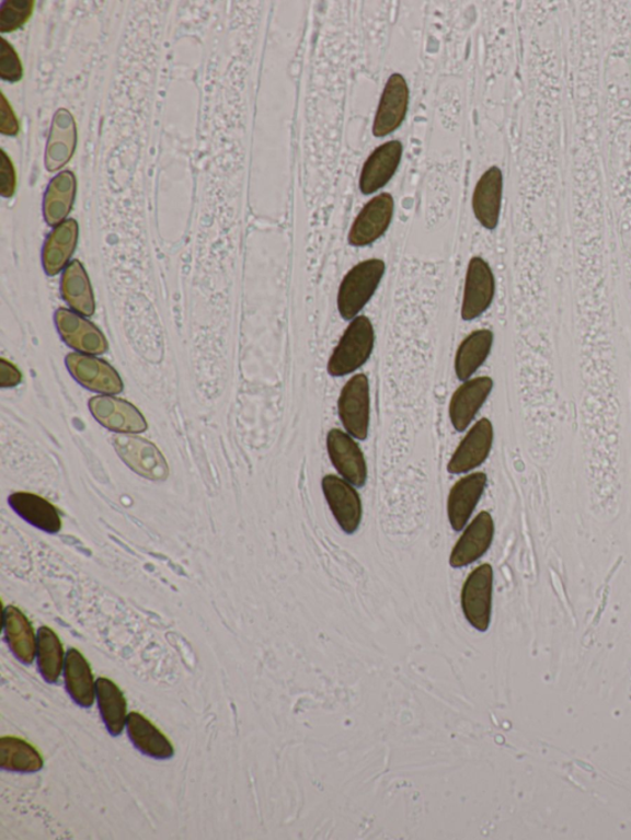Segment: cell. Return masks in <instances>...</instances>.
<instances>
[{"instance_id":"19","label":"cell","mask_w":631,"mask_h":840,"mask_svg":"<svg viewBox=\"0 0 631 840\" xmlns=\"http://www.w3.org/2000/svg\"><path fill=\"white\" fill-rule=\"evenodd\" d=\"M77 146V126L74 117L66 108L55 114L51 131L46 147L45 164L47 171L61 170L74 154Z\"/></svg>"},{"instance_id":"26","label":"cell","mask_w":631,"mask_h":840,"mask_svg":"<svg viewBox=\"0 0 631 840\" xmlns=\"http://www.w3.org/2000/svg\"><path fill=\"white\" fill-rule=\"evenodd\" d=\"M10 506L27 522L47 532L62 527L61 518L51 503L33 493L18 492L9 498Z\"/></svg>"},{"instance_id":"27","label":"cell","mask_w":631,"mask_h":840,"mask_svg":"<svg viewBox=\"0 0 631 840\" xmlns=\"http://www.w3.org/2000/svg\"><path fill=\"white\" fill-rule=\"evenodd\" d=\"M77 191L72 172H62L49 183L44 199L45 220L49 226L61 225L71 211Z\"/></svg>"},{"instance_id":"31","label":"cell","mask_w":631,"mask_h":840,"mask_svg":"<svg viewBox=\"0 0 631 840\" xmlns=\"http://www.w3.org/2000/svg\"><path fill=\"white\" fill-rule=\"evenodd\" d=\"M37 666L48 684L57 683L65 669V651L55 631L43 626L37 632Z\"/></svg>"},{"instance_id":"2","label":"cell","mask_w":631,"mask_h":840,"mask_svg":"<svg viewBox=\"0 0 631 840\" xmlns=\"http://www.w3.org/2000/svg\"><path fill=\"white\" fill-rule=\"evenodd\" d=\"M385 263L369 260L354 266L344 276L339 291V311L344 320L351 321L367 306L385 274Z\"/></svg>"},{"instance_id":"15","label":"cell","mask_w":631,"mask_h":840,"mask_svg":"<svg viewBox=\"0 0 631 840\" xmlns=\"http://www.w3.org/2000/svg\"><path fill=\"white\" fill-rule=\"evenodd\" d=\"M55 320L59 334L69 347L87 354H104L107 350L103 333L81 315L61 309L56 312Z\"/></svg>"},{"instance_id":"33","label":"cell","mask_w":631,"mask_h":840,"mask_svg":"<svg viewBox=\"0 0 631 840\" xmlns=\"http://www.w3.org/2000/svg\"><path fill=\"white\" fill-rule=\"evenodd\" d=\"M0 76L8 82H18L23 77L22 61L5 38H2V49H0Z\"/></svg>"},{"instance_id":"1","label":"cell","mask_w":631,"mask_h":840,"mask_svg":"<svg viewBox=\"0 0 631 840\" xmlns=\"http://www.w3.org/2000/svg\"><path fill=\"white\" fill-rule=\"evenodd\" d=\"M374 342L375 333L370 320L365 315L355 318L331 355L328 367L331 377H345L362 368L370 358Z\"/></svg>"},{"instance_id":"16","label":"cell","mask_w":631,"mask_h":840,"mask_svg":"<svg viewBox=\"0 0 631 840\" xmlns=\"http://www.w3.org/2000/svg\"><path fill=\"white\" fill-rule=\"evenodd\" d=\"M492 389V379L483 377L468 380L452 394L449 417L456 430L463 431L468 429L470 423L483 406V403L489 399Z\"/></svg>"},{"instance_id":"11","label":"cell","mask_w":631,"mask_h":840,"mask_svg":"<svg viewBox=\"0 0 631 840\" xmlns=\"http://www.w3.org/2000/svg\"><path fill=\"white\" fill-rule=\"evenodd\" d=\"M493 537H495V521L489 511H481L454 546L449 559L450 566L461 568L481 559L491 548Z\"/></svg>"},{"instance_id":"8","label":"cell","mask_w":631,"mask_h":840,"mask_svg":"<svg viewBox=\"0 0 631 840\" xmlns=\"http://www.w3.org/2000/svg\"><path fill=\"white\" fill-rule=\"evenodd\" d=\"M410 91L406 79L400 73H393L385 85L377 116H375L372 134L383 137L397 131L409 111Z\"/></svg>"},{"instance_id":"35","label":"cell","mask_w":631,"mask_h":840,"mask_svg":"<svg viewBox=\"0 0 631 840\" xmlns=\"http://www.w3.org/2000/svg\"><path fill=\"white\" fill-rule=\"evenodd\" d=\"M0 113H2V126H0V133L7 136L18 135L20 130L18 118L13 112L12 106L8 104L4 95H2V106H0Z\"/></svg>"},{"instance_id":"24","label":"cell","mask_w":631,"mask_h":840,"mask_svg":"<svg viewBox=\"0 0 631 840\" xmlns=\"http://www.w3.org/2000/svg\"><path fill=\"white\" fill-rule=\"evenodd\" d=\"M78 223L67 220L58 225L49 234L43 252V263L47 275L61 272L74 253L78 242Z\"/></svg>"},{"instance_id":"25","label":"cell","mask_w":631,"mask_h":840,"mask_svg":"<svg viewBox=\"0 0 631 840\" xmlns=\"http://www.w3.org/2000/svg\"><path fill=\"white\" fill-rule=\"evenodd\" d=\"M96 700L107 733L113 737L121 736L127 721V703L123 691L113 680L99 678Z\"/></svg>"},{"instance_id":"4","label":"cell","mask_w":631,"mask_h":840,"mask_svg":"<svg viewBox=\"0 0 631 840\" xmlns=\"http://www.w3.org/2000/svg\"><path fill=\"white\" fill-rule=\"evenodd\" d=\"M114 447L122 460L140 476L152 481H164L170 468L160 450L151 441L134 435L117 434Z\"/></svg>"},{"instance_id":"17","label":"cell","mask_w":631,"mask_h":840,"mask_svg":"<svg viewBox=\"0 0 631 840\" xmlns=\"http://www.w3.org/2000/svg\"><path fill=\"white\" fill-rule=\"evenodd\" d=\"M402 143L390 141L377 148L363 166L359 187L364 195L378 192L387 185L401 162Z\"/></svg>"},{"instance_id":"7","label":"cell","mask_w":631,"mask_h":840,"mask_svg":"<svg viewBox=\"0 0 631 840\" xmlns=\"http://www.w3.org/2000/svg\"><path fill=\"white\" fill-rule=\"evenodd\" d=\"M322 491L339 526L345 533L352 536L359 529L363 518L358 492L348 481L334 476V474H328L323 477Z\"/></svg>"},{"instance_id":"12","label":"cell","mask_w":631,"mask_h":840,"mask_svg":"<svg viewBox=\"0 0 631 840\" xmlns=\"http://www.w3.org/2000/svg\"><path fill=\"white\" fill-rule=\"evenodd\" d=\"M66 364L72 377L89 390L106 394L123 391L124 384L121 377L104 360L82 354H69Z\"/></svg>"},{"instance_id":"9","label":"cell","mask_w":631,"mask_h":840,"mask_svg":"<svg viewBox=\"0 0 631 840\" xmlns=\"http://www.w3.org/2000/svg\"><path fill=\"white\" fill-rule=\"evenodd\" d=\"M393 206V197L390 194L375 196L355 219L348 235L349 243L364 246L378 241L389 229Z\"/></svg>"},{"instance_id":"18","label":"cell","mask_w":631,"mask_h":840,"mask_svg":"<svg viewBox=\"0 0 631 840\" xmlns=\"http://www.w3.org/2000/svg\"><path fill=\"white\" fill-rule=\"evenodd\" d=\"M486 484L487 476L482 472L471 473L454 484L448 497V518L454 530L461 531L467 526Z\"/></svg>"},{"instance_id":"6","label":"cell","mask_w":631,"mask_h":840,"mask_svg":"<svg viewBox=\"0 0 631 840\" xmlns=\"http://www.w3.org/2000/svg\"><path fill=\"white\" fill-rule=\"evenodd\" d=\"M495 276L490 265L480 256H473L468 266L466 289H463L462 320L472 321L485 313L495 298Z\"/></svg>"},{"instance_id":"29","label":"cell","mask_w":631,"mask_h":840,"mask_svg":"<svg viewBox=\"0 0 631 840\" xmlns=\"http://www.w3.org/2000/svg\"><path fill=\"white\" fill-rule=\"evenodd\" d=\"M493 344V334L489 330L472 332L463 340L457 352L456 372L461 381H468L481 365L486 361Z\"/></svg>"},{"instance_id":"23","label":"cell","mask_w":631,"mask_h":840,"mask_svg":"<svg viewBox=\"0 0 631 840\" xmlns=\"http://www.w3.org/2000/svg\"><path fill=\"white\" fill-rule=\"evenodd\" d=\"M3 626L5 640L14 656L24 665H32L37 654V638L32 624L15 607L4 610Z\"/></svg>"},{"instance_id":"5","label":"cell","mask_w":631,"mask_h":840,"mask_svg":"<svg viewBox=\"0 0 631 840\" xmlns=\"http://www.w3.org/2000/svg\"><path fill=\"white\" fill-rule=\"evenodd\" d=\"M493 569L483 563L473 569L461 592V608L469 624L480 632H486L492 614Z\"/></svg>"},{"instance_id":"36","label":"cell","mask_w":631,"mask_h":840,"mask_svg":"<svg viewBox=\"0 0 631 840\" xmlns=\"http://www.w3.org/2000/svg\"><path fill=\"white\" fill-rule=\"evenodd\" d=\"M20 382H22V372L13 364L0 359V388H14Z\"/></svg>"},{"instance_id":"20","label":"cell","mask_w":631,"mask_h":840,"mask_svg":"<svg viewBox=\"0 0 631 840\" xmlns=\"http://www.w3.org/2000/svg\"><path fill=\"white\" fill-rule=\"evenodd\" d=\"M503 175L498 166L482 174L472 196V209L478 221L487 230H495L501 214Z\"/></svg>"},{"instance_id":"30","label":"cell","mask_w":631,"mask_h":840,"mask_svg":"<svg viewBox=\"0 0 631 840\" xmlns=\"http://www.w3.org/2000/svg\"><path fill=\"white\" fill-rule=\"evenodd\" d=\"M0 767L7 772L32 774L44 768V759L26 740L3 737L0 739Z\"/></svg>"},{"instance_id":"34","label":"cell","mask_w":631,"mask_h":840,"mask_svg":"<svg viewBox=\"0 0 631 840\" xmlns=\"http://www.w3.org/2000/svg\"><path fill=\"white\" fill-rule=\"evenodd\" d=\"M16 187V175L12 161L5 152H2V164H0V193L4 197L13 196Z\"/></svg>"},{"instance_id":"32","label":"cell","mask_w":631,"mask_h":840,"mask_svg":"<svg viewBox=\"0 0 631 840\" xmlns=\"http://www.w3.org/2000/svg\"><path fill=\"white\" fill-rule=\"evenodd\" d=\"M34 0L4 2L0 10V32L12 33L24 26L34 12Z\"/></svg>"},{"instance_id":"14","label":"cell","mask_w":631,"mask_h":840,"mask_svg":"<svg viewBox=\"0 0 631 840\" xmlns=\"http://www.w3.org/2000/svg\"><path fill=\"white\" fill-rule=\"evenodd\" d=\"M94 418L105 428L117 433H142L147 423L131 403L121 399L97 396L89 401Z\"/></svg>"},{"instance_id":"10","label":"cell","mask_w":631,"mask_h":840,"mask_svg":"<svg viewBox=\"0 0 631 840\" xmlns=\"http://www.w3.org/2000/svg\"><path fill=\"white\" fill-rule=\"evenodd\" d=\"M328 450L335 470L355 487H364L368 480V467L363 451L351 435L332 429L328 435Z\"/></svg>"},{"instance_id":"28","label":"cell","mask_w":631,"mask_h":840,"mask_svg":"<svg viewBox=\"0 0 631 840\" xmlns=\"http://www.w3.org/2000/svg\"><path fill=\"white\" fill-rule=\"evenodd\" d=\"M61 291L65 301L78 313L91 318L95 310L91 281L81 262L69 264L64 273Z\"/></svg>"},{"instance_id":"21","label":"cell","mask_w":631,"mask_h":840,"mask_svg":"<svg viewBox=\"0 0 631 840\" xmlns=\"http://www.w3.org/2000/svg\"><path fill=\"white\" fill-rule=\"evenodd\" d=\"M127 736L134 747L152 759L167 760L174 756V748L150 720L138 713H130L126 721Z\"/></svg>"},{"instance_id":"3","label":"cell","mask_w":631,"mask_h":840,"mask_svg":"<svg viewBox=\"0 0 631 840\" xmlns=\"http://www.w3.org/2000/svg\"><path fill=\"white\" fill-rule=\"evenodd\" d=\"M340 418L351 437L368 438L370 422V388L367 375H355L343 388L339 401Z\"/></svg>"},{"instance_id":"22","label":"cell","mask_w":631,"mask_h":840,"mask_svg":"<svg viewBox=\"0 0 631 840\" xmlns=\"http://www.w3.org/2000/svg\"><path fill=\"white\" fill-rule=\"evenodd\" d=\"M64 670L68 695L78 706L92 707L96 697V681L81 652L76 648L68 649Z\"/></svg>"},{"instance_id":"13","label":"cell","mask_w":631,"mask_h":840,"mask_svg":"<svg viewBox=\"0 0 631 840\" xmlns=\"http://www.w3.org/2000/svg\"><path fill=\"white\" fill-rule=\"evenodd\" d=\"M492 444V423L483 418L473 425L467 437L462 439L448 463V471L452 474H459L481 467L489 458Z\"/></svg>"}]
</instances>
